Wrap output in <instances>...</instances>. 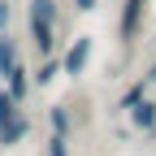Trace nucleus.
I'll return each mask as SVG.
<instances>
[{"label":"nucleus","instance_id":"f257e3e1","mask_svg":"<svg viewBox=\"0 0 156 156\" xmlns=\"http://www.w3.org/2000/svg\"><path fill=\"white\" fill-rule=\"evenodd\" d=\"M30 44L39 56H56V0H30L26 5Z\"/></svg>","mask_w":156,"mask_h":156},{"label":"nucleus","instance_id":"f03ea898","mask_svg":"<svg viewBox=\"0 0 156 156\" xmlns=\"http://www.w3.org/2000/svg\"><path fill=\"white\" fill-rule=\"evenodd\" d=\"M26 130H30L26 108L17 104L5 87H0V147H17V143L26 139Z\"/></svg>","mask_w":156,"mask_h":156},{"label":"nucleus","instance_id":"7ed1b4c3","mask_svg":"<svg viewBox=\"0 0 156 156\" xmlns=\"http://www.w3.org/2000/svg\"><path fill=\"white\" fill-rule=\"evenodd\" d=\"M91 52H95V39L91 35H74L65 44V52H61V74L65 78H83L87 65H91Z\"/></svg>","mask_w":156,"mask_h":156},{"label":"nucleus","instance_id":"20e7f679","mask_svg":"<svg viewBox=\"0 0 156 156\" xmlns=\"http://www.w3.org/2000/svg\"><path fill=\"white\" fill-rule=\"evenodd\" d=\"M143 22H147V0H122V17H117L122 44H134L143 35Z\"/></svg>","mask_w":156,"mask_h":156},{"label":"nucleus","instance_id":"39448f33","mask_svg":"<svg viewBox=\"0 0 156 156\" xmlns=\"http://www.w3.org/2000/svg\"><path fill=\"white\" fill-rule=\"evenodd\" d=\"M30 87H35V83H30V69H26L22 61H17V65H13V69L5 74V91H9L13 100H17V104L26 108V95H30Z\"/></svg>","mask_w":156,"mask_h":156},{"label":"nucleus","instance_id":"423d86ee","mask_svg":"<svg viewBox=\"0 0 156 156\" xmlns=\"http://www.w3.org/2000/svg\"><path fill=\"white\" fill-rule=\"evenodd\" d=\"M130 126H134V130H143V134L156 126V100H152V95H143V100L130 108Z\"/></svg>","mask_w":156,"mask_h":156},{"label":"nucleus","instance_id":"0eeeda50","mask_svg":"<svg viewBox=\"0 0 156 156\" xmlns=\"http://www.w3.org/2000/svg\"><path fill=\"white\" fill-rule=\"evenodd\" d=\"M56 74H61V52H56V56H44V61H39V69L30 74V83H35V87H52Z\"/></svg>","mask_w":156,"mask_h":156},{"label":"nucleus","instance_id":"6e6552de","mask_svg":"<svg viewBox=\"0 0 156 156\" xmlns=\"http://www.w3.org/2000/svg\"><path fill=\"white\" fill-rule=\"evenodd\" d=\"M44 117H48V130H52V134H65V139H69L74 122H69V108H65V104H48Z\"/></svg>","mask_w":156,"mask_h":156},{"label":"nucleus","instance_id":"1a4fd4ad","mask_svg":"<svg viewBox=\"0 0 156 156\" xmlns=\"http://www.w3.org/2000/svg\"><path fill=\"white\" fill-rule=\"evenodd\" d=\"M17 61H22V56H17V39H13L9 30H0V78H5Z\"/></svg>","mask_w":156,"mask_h":156},{"label":"nucleus","instance_id":"9d476101","mask_svg":"<svg viewBox=\"0 0 156 156\" xmlns=\"http://www.w3.org/2000/svg\"><path fill=\"white\" fill-rule=\"evenodd\" d=\"M143 95H147V83H143V78H139V83H130V87H126L122 95H117V108H122V113H130L134 104H139V100H143Z\"/></svg>","mask_w":156,"mask_h":156},{"label":"nucleus","instance_id":"9b49d317","mask_svg":"<svg viewBox=\"0 0 156 156\" xmlns=\"http://www.w3.org/2000/svg\"><path fill=\"white\" fill-rule=\"evenodd\" d=\"M44 156H69V139H65V134H48Z\"/></svg>","mask_w":156,"mask_h":156},{"label":"nucleus","instance_id":"f8f14e48","mask_svg":"<svg viewBox=\"0 0 156 156\" xmlns=\"http://www.w3.org/2000/svg\"><path fill=\"white\" fill-rule=\"evenodd\" d=\"M69 5H74V13H95L100 0H69Z\"/></svg>","mask_w":156,"mask_h":156},{"label":"nucleus","instance_id":"ddd939ff","mask_svg":"<svg viewBox=\"0 0 156 156\" xmlns=\"http://www.w3.org/2000/svg\"><path fill=\"white\" fill-rule=\"evenodd\" d=\"M9 17H13V0H0V30L9 26Z\"/></svg>","mask_w":156,"mask_h":156},{"label":"nucleus","instance_id":"4468645a","mask_svg":"<svg viewBox=\"0 0 156 156\" xmlns=\"http://www.w3.org/2000/svg\"><path fill=\"white\" fill-rule=\"evenodd\" d=\"M143 83H147V87H156V61L147 65V74H143Z\"/></svg>","mask_w":156,"mask_h":156},{"label":"nucleus","instance_id":"2eb2a0df","mask_svg":"<svg viewBox=\"0 0 156 156\" xmlns=\"http://www.w3.org/2000/svg\"><path fill=\"white\" fill-rule=\"evenodd\" d=\"M147 134H152V143H156V126H152V130H147Z\"/></svg>","mask_w":156,"mask_h":156}]
</instances>
